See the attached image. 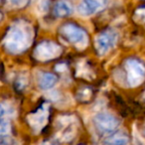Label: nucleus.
Masks as SVG:
<instances>
[{"mask_svg":"<svg viewBox=\"0 0 145 145\" xmlns=\"http://www.w3.org/2000/svg\"><path fill=\"white\" fill-rule=\"evenodd\" d=\"M33 30L29 24L18 22L13 24L8 30L4 45L11 54H20L28 49L32 42Z\"/></svg>","mask_w":145,"mask_h":145,"instance_id":"f257e3e1","label":"nucleus"},{"mask_svg":"<svg viewBox=\"0 0 145 145\" xmlns=\"http://www.w3.org/2000/svg\"><path fill=\"white\" fill-rule=\"evenodd\" d=\"M63 36L66 38L67 41L71 43V44L75 45L77 48L84 49L88 45L89 42V38L84 29L78 27L75 24H66L62 27L61 29Z\"/></svg>","mask_w":145,"mask_h":145,"instance_id":"f03ea898","label":"nucleus"},{"mask_svg":"<svg viewBox=\"0 0 145 145\" xmlns=\"http://www.w3.org/2000/svg\"><path fill=\"white\" fill-rule=\"evenodd\" d=\"M127 82L130 87H138L145 79V67L136 59H128L125 63Z\"/></svg>","mask_w":145,"mask_h":145,"instance_id":"7ed1b4c3","label":"nucleus"},{"mask_svg":"<svg viewBox=\"0 0 145 145\" xmlns=\"http://www.w3.org/2000/svg\"><path fill=\"white\" fill-rule=\"evenodd\" d=\"M118 34L114 30H105L95 37V44L99 55L105 56L116 45Z\"/></svg>","mask_w":145,"mask_h":145,"instance_id":"20e7f679","label":"nucleus"},{"mask_svg":"<svg viewBox=\"0 0 145 145\" xmlns=\"http://www.w3.org/2000/svg\"><path fill=\"white\" fill-rule=\"evenodd\" d=\"M62 53V48L52 41H44L36 47L34 57L39 61H49L59 57Z\"/></svg>","mask_w":145,"mask_h":145,"instance_id":"39448f33","label":"nucleus"},{"mask_svg":"<svg viewBox=\"0 0 145 145\" xmlns=\"http://www.w3.org/2000/svg\"><path fill=\"white\" fill-rule=\"evenodd\" d=\"M95 123L101 132H112L119 124V121L114 115L107 112H99L95 116Z\"/></svg>","mask_w":145,"mask_h":145,"instance_id":"423d86ee","label":"nucleus"},{"mask_svg":"<svg viewBox=\"0 0 145 145\" xmlns=\"http://www.w3.org/2000/svg\"><path fill=\"white\" fill-rule=\"evenodd\" d=\"M49 116V110L46 105H43L41 108H39L36 112L31 113L28 115V122L33 128L35 133H38L43 129V127L46 125L47 120Z\"/></svg>","mask_w":145,"mask_h":145,"instance_id":"0eeeda50","label":"nucleus"},{"mask_svg":"<svg viewBox=\"0 0 145 145\" xmlns=\"http://www.w3.org/2000/svg\"><path fill=\"white\" fill-rule=\"evenodd\" d=\"M101 0H82L79 5V12L83 16H91L103 8Z\"/></svg>","mask_w":145,"mask_h":145,"instance_id":"6e6552de","label":"nucleus"},{"mask_svg":"<svg viewBox=\"0 0 145 145\" xmlns=\"http://www.w3.org/2000/svg\"><path fill=\"white\" fill-rule=\"evenodd\" d=\"M57 84V77L52 72H43L39 78V88L43 91L51 89Z\"/></svg>","mask_w":145,"mask_h":145,"instance_id":"1a4fd4ad","label":"nucleus"},{"mask_svg":"<svg viewBox=\"0 0 145 145\" xmlns=\"http://www.w3.org/2000/svg\"><path fill=\"white\" fill-rule=\"evenodd\" d=\"M72 12V7L68 1L66 0H60L56 3L54 8V14L56 15L57 17H60V18H63V17H67L70 16Z\"/></svg>","mask_w":145,"mask_h":145,"instance_id":"9d476101","label":"nucleus"},{"mask_svg":"<svg viewBox=\"0 0 145 145\" xmlns=\"http://www.w3.org/2000/svg\"><path fill=\"white\" fill-rule=\"evenodd\" d=\"M128 138L122 133H117L106 140V145H127Z\"/></svg>","mask_w":145,"mask_h":145,"instance_id":"9b49d317","label":"nucleus"},{"mask_svg":"<svg viewBox=\"0 0 145 145\" xmlns=\"http://www.w3.org/2000/svg\"><path fill=\"white\" fill-rule=\"evenodd\" d=\"M133 143L134 145H145V139L135 128L133 129Z\"/></svg>","mask_w":145,"mask_h":145,"instance_id":"f8f14e48","label":"nucleus"},{"mask_svg":"<svg viewBox=\"0 0 145 145\" xmlns=\"http://www.w3.org/2000/svg\"><path fill=\"white\" fill-rule=\"evenodd\" d=\"M9 131H10V124L8 121L4 120V119H0V136L7 134L9 133Z\"/></svg>","mask_w":145,"mask_h":145,"instance_id":"ddd939ff","label":"nucleus"},{"mask_svg":"<svg viewBox=\"0 0 145 145\" xmlns=\"http://www.w3.org/2000/svg\"><path fill=\"white\" fill-rule=\"evenodd\" d=\"M50 5V1L49 0H41L40 1V10L41 12H46L48 10V7Z\"/></svg>","mask_w":145,"mask_h":145,"instance_id":"4468645a","label":"nucleus"},{"mask_svg":"<svg viewBox=\"0 0 145 145\" xmlns=\"http://www.w3.org/2000/svg\"><path fill=\"white\" fill-rule=\"evenodd\" d=\"M84 95L86 97V101H87V99H89V97H91V91H89V89H82L81 93H80V95H79V97H80V99H81V101H83Z\"/></svg>","mask_w":145,"mask_h":145,"instance_id":"2eb2a0df","label":"nucleus"},{"mask_svg":"<svg viewBox=\"0 0 145 145\" xmlns=\"http://www.w3.org/2000/svg\"><path fill=\"white\" fill-rule=\"evenodd\" d=\"M27 0H10V3L15 7H22L26 4Z\"/></svg>","mask_w":145,"mask_h":145,"instance_id":"dca6fc26","label":"nucleus"},{"mask_svg":"<svg viewBox=\"0 0 145 145\" xmlns=\"http://www.w3.org/2000/svg\"><path fill=\"white\" fill-rule=\"evenodd\" d=\"M136 16L141 19V21L145 22V8L144 9H138L136 11Z\"/></svg>","mask_w":145,"mask_h":145,"instance_id":"f3484780","label":"nucleus"},{"mask_svg":"<svg viewBox=\"0 0 145 145\" xmlns=\"http://www.w3.org/2000/svg\"><path fill=\"white\" fill-rule=\"evenodd\" d=\"M56 70H58L59 72H64V71L66 70V66H65V65H58V66L56 67Z\"/></svg>","mask_w":145,"mask_h":145,"instance_id":"a211bd4d","label":"nucleus"},{"mask_svg":"<svg viewBox=\"0 0 145 145\" xmlns=\"http://www.w3.org/2000/svg\"><path fill=\"white\" fill-rule=\"evenodd\" d=\"M4 113H5V108L0 105V119H1V117L4 115Z\"/></svg>","mask_w":145,"mask_h":145,"instance_id":"6ab92c4d","label":"nucleus"},{"mask_svg":"<svg viewBox=\"0 0 145 145\" xmlns=\"http://www.w3.org/2000/svg\"><path fill=\"white\" fill-rule=\"evenodd\" d=\"M43 145H54V144H52V143H51V142H45Z\"/></svg>","mask_w":145,"mask_h":145,"instance_id":"aec40b11","label":"nucleus"},{"mask_svg":"<svg viewBox=\"0 0 145 145\" xmlns=\"http://www.w3.org/2000/svg\"><path fill=\"white\" fill-rule=\"evenodd\" d=\"M0 20H1V13H0Z\"/></svg>","mask_w":145,"mask_h":145,"instance_id":"412c9836","label":"nucleus"}]
</instances>
